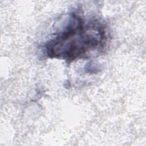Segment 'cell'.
I'll return each mask as SVG.
<instances>
[{
  "label": "cell",
  "mask_w": 146,
  "mask_h": 146,
  "mask_svg": "<svg viewBox=\"0 0 146 146\" xmlns=\"http://www.w3.org/2000/svg\"><path fill=\"white\" fill-rule=\"evenodd\" d=\"M106 40L103 25L96 21L86 22L74 13L66 26L47 43L45 50L50 58L70 61L99 50Z\"/></svg>",
  "instance_id": "6da1fadb"
}]
</instances>
